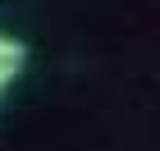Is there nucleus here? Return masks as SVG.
<instances>
[{"instance_id": "f257e3e1", "label": "nucleus", "mask_w": 160, "mask_h": 151, "mask_svg": "<svg viewBox=\"0 0 160 151\" xmlns=\"http://www.w3.org/2000/svg\"><path fill=\"white\" fill-rule=\"evenodd\" d=\"M23 69H28V46L18 37H5V32H0V96L9 92V83L23 73Z\"/></svg>"}]
</instances>
